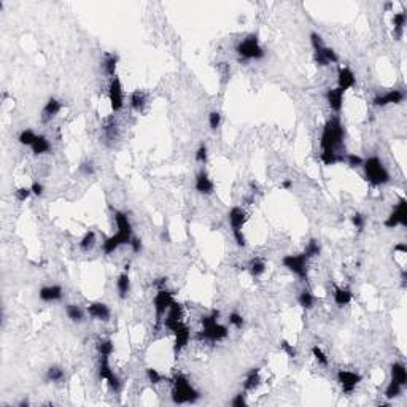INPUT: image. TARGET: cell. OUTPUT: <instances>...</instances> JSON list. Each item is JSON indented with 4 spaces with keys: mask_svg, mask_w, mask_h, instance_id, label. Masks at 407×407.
Listing matches in <instances>:
<instances>
[{
    "mask_svg": "<svg viewBox=\"0 0 407 407\" xmlns=\"http://www.w3.org/2000/svg\"><path fill=\"white\" fill-rule=\"evenodd\" d=\"M344 136H345V131L341 123V118L339 116L329 118L323 127V132H321V138H320L321 150H336L337 147H341Z\"/></svg>",
    "mask_w": 407,
    "mask_h": 407,
    "instance_id": "cell-1",
    "label": "cell"
},
{
    "mask_svg": "<svg viewBox=\"0 0 407 407\" xmlns=\"http://www.w3.org/2000/svg\"><path fill=\"white\" fill-rule=\"evenodd\" d=\"M218 317H220V312L213 310L210 315H204L200 318V323H202V331L199 334L200 339H205V341L210 342H220L228 337V328L218 323Z\"/></svg>",
    "mask_w": 407,
    "mask_h": 407,
    "instance_id": "cell-2",
    "label": "cell"
},
{
    "mask_svg": "<svg viewBox=\"0 0 407 407\" xmlns=\"http://www.w3.org/2000/svg\"><path fill=\"white\" fill-rule=\"evenodd\" d=\"M363 167H364V174H366V180L370 185L380 186V185H387L390 181V172L387 171L384 162L377 156H370L368 159H364Z\"/></svg>",
    "mask_w": 407,
    "mask_h": 407,
    "instance_id": "cell-3",
    "label": "cell"
},
{
    "mask_svg": "<svg viewBox=\"0 0 407 407\" xmlns=\"http://www.w3.org/2000/svg\"><path fill=\"white\" fill-rule=\"evenodd\" d=\"M200 398L197 390H194L185 375H177L174 379L172 401L175 404H193Z\"/></svg>",
    "mask_w": 407,
    "mask_h": 407,
    "instance_id": "cell-4",
    "label": "cell"
},
{
    "mask_svg": "<svg viewBox=\"0 0 407 407\" xmlns=\"http://www.w3.org/2000/svg\"><path fill=\"white\" fill-rule=\"evenodd\" d=\"M228 221H229L231 229H233L235 244L239 247H247V239H245L244 233H242V228H244V224L247 221L245 210L242 207H233L228 213Z\"/></svg>",
    "mask_w": 407,
    "mask_h": 407,
    "instance_id": "cell-5",
    "label": "cell"
},
{
    "mask_svg": "<svg viewBox=\"0 0 407 407\" xmlns=\"http://www.w3.org/2000/svg\"><path fill=\"white\" fill-rule=\"evenodd\" d=\"M237 54H239L240 58L248 59V60H258V59H263L264 58V48L259 45V40L256 35H248L247 39H244L240 41L239 45L235 48Z\"/></svg>",
    "mask_w": 407,
    "mask_h": 407,
    "instance_id": "cell-6",
    "label": "cell"
},
{
    "mask_svg": "<svg viewBox=\"0 0 407 407\" xmlns=\"http://www.w3.org/2000/svg\"><path fill=\"white\" fill-rule=\"evenodd\" d=\"M282 264L287 267L290 272H293L294 275H297L301 280L307 278V271H309V258L306 256V253L299 254H285L282 259Z\"/></svg>",
    "mask_w": 407,
    "mask_h": 407,
    "instance_id": "cell-7",
    "label": "cell"
},
{
    "mask_svg": "<svg viewBox=\"0 0 407 407\" xmlns=\"http://www.w3.org/2000/svg\"><path fill=\"white\" fill-rule=\"evenodd\" d=\"M174 302V296L169 290L166 288H159V291L156 293L155 299H153V307H155V313H156V325H159L161 321L166 317V313L171 307V304Z\"/></svg>",
    "mask_w": 407,
    "mask_h": 407,
    "instance_id": "cell-8",
    "label": "cell"
},
{
    "mask_svg": "<svg viewBox=\"0 0 407 407\" xmlns=\"http://www.w3.org/2000/svg\"><path fill=\"white\" fill-rule=\"evenodd\" d=\"M385 228L388 229H394V228H407V200L403 197L396 204V207L391 210V213L388 215V218L385 220Z\"/></svg>",
    "mask_w": 407,
    "mask_h": 407,
    "instance_id": "cell-9",
    "label": "cell"
},
{
    "mask_svg": "<svg viewBox=\"0 0 407 407\" xmlns=\"http://www.w3.org/2000/svg\"><path fill=\"white\" fill-rule=\"evenodd\" d=\"M132 239V233L129 231H116V234L110 235L108 239H105V242L102 244V252L105 254H112L118 250L119 247L123 245H129Z\"/></svg>",
    "mask_w": 407,
    "mask_h": 407,
    "instance_id": "cell-10",
    "label": "cell"
},
{
    "mask_svg": "<svg viewBox=\"0 0 407 407\" xmlns=\"http://www.w3.org/2000/svg\"><path fill=\"white\" fill-rule=\"evenodd\" d=\"M108 100H110L112 110L116 113L121 112L124 107V93H123V84L118 77H113L108 84Z\"/></svg>",
    "mask_w": 407,
    "mask_h": 407,
    "instance_id": "cell-11",
    "label": "cell"
},
{
    "mask_svg": "<svg viewBox=\"0 0 407 407\" xmlns=\"http://www.w3.org/2000/svg\"><path fill=\"white\" fill-rule=\"evenodd\" d=\"M110 358H100V363H99V377L102 380H105L108 387L112 388L113 391L119 393L121 391V380L116 374L113 372V369L110 366Z\"/></svg>",
    "mask_w": 407,
    "mask_h": 407,
    "instance_id": "cell-12",
    "label": "cell"
},
{
    "mask_svg": "<svg viewBox=\"0 0 407 407\" xmlns=\"http://www.w3.org/2000/svg\"><path fill=\"white\" fill-rule=\"evenodd\" d=\"M337 382H339V385H341L342 391L345 394H351L356 390V387L360 385L361 375L353 372V370H344L342 369V370H339L337 372Z\"/></svg>",
    "mask_w": 407,
    "mask_h": 407,
    "instance_id": "cell-13",
    "label": "cell"
},
{
    "mask_svg": "<svg viewBox=\"0 0 407 407\" xmlns=\"http://www.w3.org/2000/svg\"><path fill=\"white\" fill-rule=\"evenodd\" d=\"M171 331L174 332V336H175V345H174V350H175V353H178V351L183 350L188 342H190V339H191V331H190V328H188L183 321H178V323H175L172 328H171Z\"/></svg>",
    "mask_w": 407,
    "mask_h": 407,
    "instance_id": "cell-14",
    "label": "cell"
},
{
    "mask_svg": "<svg viewBox=\"0 0 407 407\" xmlns=\"http://www.w3.org/2000/svg\"><path fill=\"white\" fill-rule=\"evenodd\" d=\"M404 93L401 89H391L385 94L375 96L372 104L375 107H387V105H398L404 100Z\"/></svg>",
    "mask_w": 407,
    "mask_h": 407,
    "instance_id": "cell-15",
    "label": "cell"
},
{
    "mask_svg": "<svg viewBox=\"0 0 407 407\" xmlns=\"http://www.w3.org/2000/svg\"><path fill=\"white\" fill-rule=\"evenodd\" d=\"M313 58H315V62H317L318 67H328L331 64H337V60H339V56L336 54V51L328 46H321L318 50H313Z\"/></svg>",
    "mask_w": 407,
    "mask_h": 407,
    "instance_id": "cell-16",
    "label": "cell"
},
{
    "mask_svg": "<svg viewBox=\"0 0 407 407\" xmlns=\"http://www.w3.org/2000/svg\"><path fill=\"white\" fill-rule=\"evenodd\" d=\"M86 312L91 318H94L97 321H108L112 318L110 307L104 302H91L86 307Z\"/></svg>",
    "mask_w": 407,
    "mask_h": 407,
    "instance_id": "cell-17",
    "label": "cell"
},
{
    "mask_svg": "<svg viewBox=\"0 0 407 407\" xmlns=\"http://www.w3.org/2000/svg\"><path fill=\"white\" fill-rule=\"evenodd\" d=\"M326 100L331 110L339 113L344 107V91L341 88H329L326 91Z\"/></svg>",
    "mask_w": 407,
    "mask_h": 407,
    "instance_id": "cell-18",
    "label": "cell"
},
{
    "mask_svg": "<svg viewBox=\"0 0 407 407\" xmlns=\"http://www.w3.org/2000/svg\"><path fill=\"white\" fill-rule=\"evenodd\" d=\"M64 296V290L59 285H48L39 291V297L43 302H56L60 301Z\"/></svg>",
    "mask_w": 407,
    "mask_h": 407,
    "instance_id": "cell-19",
    "label": "cell"
},
{
    "mask_svg": "<svg viewBox=\"0 0 407 407\" xmlns=\"http://www.w3.org/2000/svg\"><path fill=\"white\" fill-rule=\"evenodd\" d=\"M356 83V78L355 74L351 72L350 67H341L339 69V74H337V88H341L344 93L350 88H353Z\"/></svg>",
    "mask_w": 407,
    "mask_h": 407,
    "instance_id": "cell-20",
    "label": "cell"
},
{
    "mask_svg": "<svg viewBox=\"0 0 407 407\" xmlns=\"http://www.w3.org/2000/svg\"><path fill=\"white\" fill-rule=\"evenodd\" d=\"M196 191L204 194V196H210V194H213V191H215L213 180H212L205 172H199L196 175Z\"/></svg>",
    "mask_w": 407,
    "mask_h": 407,
    "instance_id": "cell-21",
    "label": "cell"
},
{
    "mask_svg": "<svg viewBox=\"0 0 407 407\" xmlns=\"http://www.w3.org/2000/svg\"><path fill=\"white\" fill-rule=\"evenodd\" d=\"M60 108H62V104H60L58 99H54V97L48 99V102L43 107V110H41V121H43V123H50L51 119H54L58 116Z\"/></svg>",
    "mask_w": 407,
    "mask_h": 407,
    "instance_id": "cell-22",
    "label": "cell"
},
{
    "mask_svg": "<svg viewBox=\"0 0 407 407\" xmlns=\"http://www.w3.org/2000/svg\"><path fill=\"white\" fill-rule=\"evenodd\" d=\"M406 21H407V15L404 13V11L394 13V16H393V26H394V29H393V37H394V40H401V39H403Z\"/></svg>",
    "mask_w": 407,
    "mask_h": 407,
    "instance_id": "cell-23",
    "label": "cell"
},
{
    "mask_svg": "<svg viewBox=\"0 0 407 407\" xmlns=\"http://www.w3.org/2000/svg\"><path fill=\"white\" fill-rule=\"evenodd\" d=\"M351 297H353V294H351V291L349 288L336 287V290H334V302H336L337 307L349 306L351 302Z\"/></svg>",
    "mask_w": 407,
    "mask_h": 407,
    "instance_id": "cell-24",
    "label": "cell"
},
{
    "mask_svg": "<svg viewBox=\"0 0 407 407\" xmlns=\"http://www.w3.org/2000/svg\"><path fill=\"white\" fill-rule=\"evenodd\" d=\"M259 385H261V370L258 368H254L247 374L244 388H245V391H253V390H256Z\"/></svg>",
    "mask_w": 407,
    "mask_h": 407,
    "instance_id": "cell-25",
    "label": "cell"
},
{
    "mask_svg": "<svg viewBox=\"0 0 407 407\" xmlns=\"http://www.w3.org/2000/svg\"><path fill=\"white\" fill-rule=\"evenodd\" d=\"M391 380L398 382L399 385H407V369L403 363H394L391 366Z\"/></svg>",
    "mask_w": 407,
    "mask_h": 407,
    "instance_id": "cell-26",
    "label": "cell"
},
{
    "mask_svg": "<svg viewBox=\"0 0 407 407\" xmlns=\"http://www.w3.org/2000/svg\"><path fill=\"white\" fill-rule=\"evenodd\" d=\"M32 153L34 155H45V153H50L51 151V143H50V140H48V138L45 137V136H37V138H35L34 140V143H32Z\"/></svg>",
    "mask_w": 407,
    "mask_h": 407,
    "instance_id": "cell-27",
    "label": "cell"
},
{
    "mask_svg": "<svg viewBox=\"0 0 407 407\" xmlns=\"http://www.w3.org/2000/svg\"><path fill=\"white\" fill-rule=\"evenodd\" d=\"M320 161L323 162L325 166H334V164L344 162V156L339 155L336 150H321Z\"/></svg>",
    "mask_w": 407,
    "mask_h": 407,
    "instance_id": "cell-28",
    "label": "cell"
},
{
    "mask_svg": "<svg viewBox=\"0 0 407 407\" xmlns=\"http://www.w3.org/2000/svg\"><path fill=\"white\" fill-rule=\"evenodd\" d=\"M116 65H118V56H116V54L107 53L105 58H104V62H102V67H104V72L110 78L116 77V75H115V74H116Z\"/></svg>",
    "mask_w": 407,
    "mask_h": 407,
    "instance_id": "cell-29",
    "label": "cell"
},
{
    "mask_svg": "<svg viewBox=\"0 0 407 407\" xmlns=\"http://www.w3.org/2000/svg\"><path fill=\"white\" fill-rule=\"evenodd\" d=\"M65 313H67V318L74 321V323H81V321H84V310L80 306H77V304H67Z\"/></svg>",
    "mask_w": 407,
    "mask_h": 407,
    "instance_id": "cell-30",
    "label": "cell"
},
{
    "mask_svg": "<svg viewBox=\"0 0 407 407\" xmlns=\"http://www.w3.org/2000/svg\"><path fill=\"white\" fill-rule=\"evenodd\" d=\"M116 290H118V296L121 297V299H124V297H127V294H129V291H131V277H129L127 272H123V274L118 277Z\"/></svg>",
    "mask_w": 407,
    "mask_h": 407,
    "instance_id": "cell-31",
    "label": "cell"
},
{
    "mask_svg": "<svg viewBox=\"0 0 407 407\" xmlns=\"http://www.w3.org/2000/svg\"><path fill=\"white\" fill-rule=\"evenodd\" d=\"M266 261L264 259H261V258H253L250 261V264H248V271H250V274L252 277L254 278H258L261 277L266 272Z\"/></svg>",
    "mask_w": 407,
    "mask_h": 407,
    "instance_id": "cell-32",
    "label": "cell"
},
{
    "mask_svg": "<svg viewBox=\"0 0 407 407\" xmlns=\"http://www.w3.org/2000/svg\"><path fill=\"white\" fill-rule=\"evenodd\" d=\"M145 104H147V94L143 91H134L131 94V107L136 112H140Z\"/></svg>",
    "mask_w": 407,
    "mask_h": 407,
    "instance_id": "cell-33",
    "label": "cell"
},
{
    "mask_svg": "<svg viewBox=\"0 0 407 407\" xmlns=\"http://www.w3.org/2000/svg\"><path fill=\"white\" fill-rule=\"evenodd\" d=\"M297 302H299V306L302 309H306V310H310L315 304V297L309 290H302L299 296H297Z\"/></svg>",
    "mask_w": 407,
    "mask_h": 407,
    "instance_id": "cell-34",
    "label": "cell"
},
{
    "mask_svg": "<svg viewBox=\"0 0 407 407\" xmlns=\"http://www.w3.org/2000/svg\"><path fill=\"white\" fill-rule=\"evenodd\" d=\"M96 242H97L96 233H94V231H88V233L83 235V239L80 240V248H81L83 252H91L94 248Z\"/></svg>",
    "mask_w": 407,
    "mask_h": 407,
    "instance_id": "cell-35",
    "label": "cell"
},
{
    "mask_svg": "<svg viewBox=\"0 0 407 407\" xmlns=\"http://www.w3.org/2000/svg\"><path fill=\"white\" fill-rule=\"evenodd\" d=\"M97 349H99L100 358H110L113 355V351H115V345H113V342L110 341V339H102V341L99 342V345H97Z\"/></svg>",
    "mask_w": 407,
    "mask_h": 407,
    "instance_id": "cell-36",
    "label": "cell"
},
{
    "mask_svg": "<svg viewBox=\"0 0 407 407\" xmlns=\"http://www.w3.org/2000/svg\"><path fill=\"white\" fill-rule=\"evenodd\" d=\"M64 377H65L64 369H60L59 366H51V368H48V370H46V380L54 382V384L62 382Z\"/></svg>",
    "mask_w": 407,
    "mask_h": 407,
    "instance_id": "cell-37",
    "label": "cell"
},
{
    "mask_svg": "<svg viewBox=\"0 0 407 407\" xmlns=\"http://www.w3.org/2000/svg\"><path fill=\"white\" fill-rule=\"evenodd\" d=\"M403 385H399L398 382H394V380H391L390 384H388V387H387V390H385V398L387 399H394V398H398V396H401V393H403Z\"/></svg>",
    "mask_w": 407,
    "mask_h": 407,
    "instance_id": "cell-38",
    "label": "cell"
},
{
    "mask_svg": "<svg viewBox=\"0 0 407 407\" xmlns=\"http://www.w3.org/2000/svg\"><path fill=\"white\" fill-rule=\"evenodd\" d=\"M35 138H37V134H35L32 129H24V131L19 134V137H18V140H19L21 145H26V147H32V143H34Z\"/></svg>",
    "mask_w": 407,
    "mask_h": 407,
    "instance_id": "cell-39",
    "label": "cell"
},
{
    "mask_svg": "<svg viewBox=\"0 0 407 407\" xmlns=\"http://www.w3.org/2000/svg\"><path fill=\"white\" fill-rule=\"evenodd\" d=\"M306 256L310 259V258H315V256H318V254L321 253V247H320V244H318V240H315V239H312L310 242H309L307 244V247H306Z\"/></svg>",
    "mask_w": 407,
    "mask_h": 407,
    "instance_id": "cell-40",
    "label": "cell"
},
{
    "mask_svg": "<svg viewBox=\"0 0 407 407\" xmlns=\"http://www.w3.org/2000/svg\"><path fill=\"white\" fill-rule=\"evenodd\" d=\"M312 355L315 358V361H317L318 364H321V366H328V364H329V361H328V356L325 355V351L321 350L318 345H313V347H312Z\"/></svg>",
    "mask_w": 407,
    "mask_h": 407,
    "instance_id": "cell-41",
    "label": "cell"
},
{
    "mask_svg": "<svg viewBox=\"0 0 407 407\" xmlns=\"http://www.w3.org/2000/svg\"><path fill=\"white\" fill-rule=\"evenodd\" d=\"M344 159L347 161V164L350 167H361L363 166V162H364V159L361 156H358V155H355V153H349V155H345L344 156Z\"/></svg>",
    "mask_w": 407,
    "mask_h": 407,
    "instance_id": "cell-42",
    "label": "cell"
},
{
    "mask_svg": "<svg viewBox=\"0 0 407 407\" xmlns=\"http://www.w3.org/2000/svg\"><path fill=\"white\" fill-rule=\"evenodd\" d=\"M220 124H221V115H220V112H216V110L210 112V115H209V126H210V129L212 131H216L218 127H220Z\"/></svg>",
    "mask_w": 407,
    "mask_h": 407,
    "instance_id": "cell-43",
    "label": "cell"
},
{
    "mask_svg": "<svg viewBox=\"0 0 407 407\" xmlns=\"http://www.w3.org/2000/svg\"><path fill=\"white\" fill-rule=\"evenodd\" d=\"M229 323L233 325L234 328H237V329H240V328L244 326L245 320H244V317H242L240 313H237V312H233V313L229 315Z\"/></svg>",
    "mask_w": 407,
    "mask_h": 407,
    "instance_id": "cell-44",
    "label": "cell"
},
{
    "mask_svg": "<svg viewBox=\"0 0 407 407\" xmlns=\"http://www.w3.org/2000/svg\"><path fill=\"white\" fill-rule=\"evenodd\" d=\"M147 377H148V380L151 382V384H155V385L156 384H161V382L164 380L162 375L157 372L156 369H153V368H148L147 369Z\"/></svg>",
    "mask_w": 407,
    "mask_h": 407,
    "instance_id": "cell-45",
    "label": "cell"
},
{
    "mask_svg": "<svg viewBox=\"0 0 407 407\" xmlns=\"http://www.w3.org/2000/svg\"><path fill=\"white\" fill-rule=\"evenodd\" d=\"M15 196L19 202H26V200L32 196V191H30V188H19L18 191H15Z\"/></svg>",
    "mask_w": 407,
    "mask_h": 407,
    "instance_id": "cell-46",
    "label": "cell"
},
{
    "mask_svg": "<svg viewBox=\"0 0 407 407\" xmlns=\"http://www.w3.org/2000/svg\"><path fill=\"white\" fill-rule=\"evenodd\" d=\"M280 349L285 351V353H287V356H290V358H296L297 356V351H296V349L293 347V345H291L288 341H282L280 342Z\"/></svg>",
    "mask_w": 407,
    "mask_h": 407,
    "instance_id": "cell-47",
    "label": "cell"
},
{
    "mask_svg": "<svg viewBox=\"0 0 407 407\" xmlns=\"http://www.w3.org/2000/svg\"><path fill=\"white\" fill-rule=\"evenodd\" d=\"M351 223H353V226L358 231H363L364 226H366V218H364L361 213H355L353 216H351Z\"/></svg>",
    "mask_w": 407,
    "mask_h": 407,
    "instance_id": "cell-48",
    "label": "cell"
},
{
    "mask_svg": "<svg viewBox=\"0 0 407 407\" xmlns=\"http://www.w3.org/2000/svg\"><path fill=\"white\" fill-rule=\"evenodd\" d=\"M207 157H209L207 147H205V145H200V147L197 148V151H196V161L200 162V164H205L207 162Z\"/></svg>",
    "mask_w": 407,
    "mask_h": 407,
    "instance_id": "cell-49",
    "label": "cell"
},
{
    "mask_svg": "<svg viewBox=\"0 0 407 407\" xmlns=\"http://www.w3.org/2000/svg\"><path fill=\"white\" fill-rule=\"evenodd\" d=\"M310 45H312L313 50H318V48L325 46L323 39H321L320 34H317V32H312V34H310Z\"/></svg>",
    "mask_w": 407,
    "mask_h": 407,
    "instance_id": "cell-50",
    "label": "cell"
},
{
    "mask_svg": "<svg viewBox=\"0 0 407 407\" xmlns=\"http://www.w3.org/2000/svg\"><path fill=\"white\" fill-rule=\"evenodd\" d=\"M80 172H83L86 177H89V175H94L96 172V169H94V164L93 162H83L81 166H80Z\"/></svg>",
    "mask_w": 407,
    "mask_h": 407,
    "instance_id": "cell-51",
    "label": "cell"
},
{
    "mask_svg": "<svg viewBox=\"0 0 407 407\" xmlns=\"http://www.w3.org/2000/svg\"><path fill=\"white\" fill-rule=\"evenodd\" d=\"M233 407H245L247 406V399H245V393H239L235 394V398L233 399Z\"/></svg>",
    "mask_w": 407,
    "mask_h": 407,
    "instance_id": "cell-52",
    "label": "cell"
},
{
    "mask_svg": "<svg viewBox=\"0 0 407 407\" xmlns=\"http://www.w3.org/2000/svg\"><path fill=\"white\" fill-rule=\"evenodd\" d=\"M30 191H32V194H34V196L40 197V196H43V191H45V188H43V185H41V183H39V181H34V183H32V186H30Z\"/></svg>",
    "mask_w": 407,
    "mask_h": 407,
    "instance_id": "cell-53",
    "label": "cell"
},
{
    "mask_svg": "<svg viewBox=\"0 0 407 407\" xmlns=\"http://www.w3.org/2000/svg\"><path fill=\"white\" fill-rule=\"evenodd\" d=\"M129 247L132 248V252H134V253H140V252H142V240H140V239H137V237H132Z\"/></svg>",
    "mask_w": 407,
    "mask_h": 407,
    "instance_id": "cell-54",
    "label": "cell"
},
{
    "mask_svg": "<svg viewBox=\"0 0 407 407\" xmlns=\"http://www.w3.org/2000/svg\"><path fill=\"white\" fill-rule=\"evenodd\" d=\"M394 253H401V254H406L407 253V245L404 242H401V244L394 245Z\"/></svg>",
    "mask_w": 407,
    "mask_h": 407,
    "instance_id": "cell-55",
    "label": "cell"
},
{
    "mask_svg": "<svg viewBox=\"0 0 407 407\" xmlns=\"http://www.w3.org/2000/svg\"><path fill=\"white\" fill-rule=\"evenodd\" d=\"M282 188L283 190H291L293 188V180H283V183H282Z\"/></svg>",
    "mask_w": 407,
    "mask_h": 407,
    "instance_id": "cell-56",
    "label": "cell"
},
{
    "mask_svg": "<svg viewBox=\"0 0 407 407\" xmlns=\"http://www.w3.org/2000/svg\"><path fill=\"white\" fill-rule=\"evenodd\" d=\"M24 406H29V401H22V403H19V407H24Z\"/></svg>",
    "mask_w": 407,
    "mask_h": 407,
    "instance_id": "cell-57",
    "label": "cell"
}]
</instances>
